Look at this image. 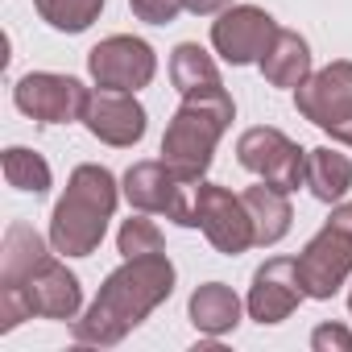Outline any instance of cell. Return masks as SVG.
<instances>
[{"instance_id": "obj_1", "label": "cell", "mask_w": 352, "mask_h": 352, "mask_svg": "<svg viewBox=\"0 0 352 352\" xmlns=\"http://www.w3.org/2000/svg\"><path fill=\"white\" fill-rule=\"evenodd\" d=\"M170 294H174V265L166 253L124 257L104 278V286L91 298V307L83 311V319H75V344H91V348L120 344Z\"/></svg>"}, {"instance_id": "obj_2", "label": "cell", "mask_w": 352, "mask_h": 352, "mask_svg": "<svg viewBox=\"0 0 352 352\" xmlns=\"http://www.w3.org/2000/svg\"><path fill=\"white\" fill-rule=\"evenodd\" d=\"M124 191L116 187L112 170L83 162L67 179V191L58 195L50 212V245L63 257H91L108 232V220L116 212V199Z\"/></svg>"}, {"instance_id": "obj_3", "label": "cell", "mask_w": 352, "mask_h": 352, "mask_svg": "<svg viewBox=\"0 0 352 352\" xmlns=\"http://www.w3.org/2000/svg\"><path fill=\"white\" fill-rule=\"evenodd\" d=\"M236 116V104L224 87L216 91H199V96H183L179 112L170 116L166 133H162V162L183 174L187 183H204V174L212 166V153L220 145V137L228 133Z\"/></svg>"}, {"instance_id": "obj_4", "label": "cell", "mask_w": 352, "mask_h": 352, "mask_svg": "<svg viewBox=\"0 0 352 352\" xmlns=\"http://www.w3.org/2000/svg\"><path fill=\"white\" fill-rule=\"evenodd\" d=\"M83 307L79 278L58 261H38L21 282H0V331H13L25 319H75Z\"/></svg>"}, {"instance_id": "obj_5", "label": "cell", "mask_w": 352, "mask_h": 352, "mask_svg": "<svg viewBox=\"0 0 352 352\" xmlns=\"http://www.w3.org/2000/svg\"><path fill=\"white\" fill-rule=\"evenodd\" d=\"M294 261L307 298H331L352 278V204L340 199Z\"/></svg>"}, {"instance_id": "obj_6", "label": "cell", "mask_w": 352, "mask_h": 352, "mask_svg": "<svg viewBox=\"0 0 352 352\" xmlns=\"http://www.w3.org/2000/svg\"><path fill=\"white\" fill-rule=\"evenodd\" d=\"M195 187L199 183H187L162 157L157 162H133L120 179L129 208H137L145 216H166L179 228H195Z\"/></svg>"}, {"instance_id": "obj_7", "label": "cell", "mask_w": 352, "mask_h": 352, "mask_svg": "<svg viewBox=\"0 0 352 352\" xmlns=\"http://www.w3.org/2000/svg\"><path fill=\"white\" fill-rule=\"evenodd\" d=\"M294 108L323 129L336 145L352 149V63H327L323 71H311L294 87Z\"/></svg>"}, {"instance_id": "obj_8", "label": "cell", "mask_w": 352, "mask_h": 352, "mask_svg": "<svg viewBox=\"0 0 352 352\" xmlns=\"http://www.w3.org/2000/svg\"><path fill=\"white\" fill-rule=\"evenodd\" d=\"M236 162L257 174L261 183L270 187H282V191H298L302 183V170H307V149L298 141H290L282 129L274 124H257V129H245L241 141H236Z\"/></svg>"}, {"instance_id": "obj_9", "label": "cell", "mask_w": 352, "mask_h": 352, "mask_svg": "<svg viewBox=\"0 0 352 352\" xmlns=\"http://www.w3.org/2000/svg\"><path fill=\"white\" fill-rule=\"evenodd\" d=\"M195 228H204V236L212 241L216 253L224 257H241L245 249H253V220L245 208V195H232L220 183H199L195 187Z\"/></svg>"}, {"instance_id": "obj_10", "label": "cell", "mask_w": 352, "mask_h": 352, "mask_svg": "<svg viewBox=\"0 0 352 352\" xmlns=\"http://www.w3.org/2000/svg\"><path fill=\"white\" fill-rule=\"evenodd\" d=\"M87 100H91V91L75 75H58V71H30L13 87V104L30 120H38V124H71V120H83Z\"/></svg>"}, {"instance_id": "obj_11", "label": "cell", "mask_w": 352, "mask_h": 352, "mask_svg": "<svg viewBox=\"0 0 352 352\" xmlns=\"http://www.w3.org/2000/svg\"><path fill=\"white\" fill-rule=\"evenodd\" d=\"M87 71L96 79V87H112V91H141L153 83L157 75V54L149 42L133 38V34H112L100 46H91L87 54Z\"/></svg>"}, {"instance_id": "obj_12", "label": "cell", "mask_w": 352, "mask_h": 352, "mask_svg": "<svg viewBox=\"0 0 352 352\" xmlns=\"http://www.w3.org/2000/svg\"><path fill=\"white\" fill-rule=\"evenodd\" d=\"M278 30L282 25L265 9H257V5H228L212 21V46H216V54L224 63L249 67V63H261L265 58V50L274 46Z\"/></svg>"}, {"instance_id": "obj_13", "label": "cell", "mask_w": 352, "mask_h": 352, "mask_svg": "<svg viewBox=\"0 0 352 352\" xmlns=\"http://www.w3.org/2000/svg\"><path fill=\"white\" fill-rule=\"evenodd\" d=\"M83 129H87L96 141L112 145V149H129V145H137V141L145 137L149 116H145L137 91L100 87V91H91V100H87V108H83Z\"/></svg>"}, {"instance_id": "obj_14", "label": "cell", "mask_w": 352, "mask_h": 352, "mask_svg": "<svg viewBox=\"0 0 352 352\" xmlns=\"http://www.w3.org/2000/svg\"><path fill=\"white\" fill-rule=\"evenodd\" d=\"M302 298H307V290H302V278H298V261L294 257H270L253 274L245 311H249V319H257L261 327H270V323L290 319Z\"/></svg>"}, {"instance_id": "obj_15", "label": "cell", "mask_w": 352, "mask_h": 352, "mask_svg": "<svg viewBox=\"0 0 352 352\" xmlns=\"http://www.w3.org/2000/svg\"><path fill=\"white\" fill-rule=\"evenodd\" d=\"M245 208H249V220H253V241H257V249H270V245H278V241L290 232V220H294V212H290V191L270 187V183L257 179V187L245 191Z\"/></svg>"}, {"instance_id": "obj_16", "label": "cell", "mask_w": 352, "mask_h": 352, "mask_svg": "<svg viewBox=\"0 0 352 352\" xmlns=\"http://www.w3.org/2000/svg\"><path fill=\"white\" fill-rule=\"evenodd\" d=\"M187 319L195 323V331L220 340V336L236 331V323H241V298L224 282H204L191 294V302H187Z\"/></svg>"}, {"instance_id": "obj_17", "label": "cell", "mask_w": 352, "mask_h": 352, "mask_svg": "<svg viewBox=\"0 0 352 352\" xmlns=\"http://www.w3.org/2000/svg\"><path fill=\"white\" fill-rule=\"evenodd\" d=\"M257 67H261V75H265L270 87H290V91H294V87L311 75V46H307V38H298L294 30H278L274 46L265 50V58H261Z\"/></svg>"}, {"instance_id": "obj_18", "label": "cell", "mask_w": 352, "mask_h": 352, "mask_svg": "<svg viewBox=\"0 0 352 352\" xmlns=\"http://www.w3.org/2000/svg\"><path fill=\"white\" fill-rule=\"evenodd\" d=\"M302 183L311 187V195H315L319 204H340V199L352 191V162H348V153H340V149H331V145L307 149Z\"/></svg>"}, {"instance_id": "obj_19", "label": "cell", "mask_w": 352, "mask_h": 352, "mask_svg": "<svg viewBox=\"0 0 352 352\" xmlns=\"http://www.w3.org/2000/svg\"><path fill=\"white\" fill-rule=\"evenodd\" d=\"M170 79L183 96H199V91H216L224 87L220 79V67L212 63V54L199 46V42H179L170 54Z\"/></svg>"}, {"instance_id": "obj_20", "label": "cell", "mask_w": 352, "mask_h": 352, "mask_svg": "<svg viewBox=\"0 0 352 352\" xmlns=\"http://www.w3.org/2000/svg\"><path fill=\"white\" fill-rule=\"evenodd\" d=\"M50 249L46 241L25 224V220H13L5 228V249H0V282H21L38 261H46Z\"/></svg>"}, {"instance_id": "obj_21", "label": "cell", "mask_w": 352, "mask_h": 352, "mask_svg": "<svg viewBox=\"0 0 352 352\" xmlns=\"http://www.w3.org/2000/svg\"><path fill=\"white\" fill-rule=\"evenodd\" d=\"M5 179H9V187H17L25 195H46L54 174H50V162L42 153H34L25 145H9L5 149Z\"/></svg>"}, {"instance_id": "obj_22", "label": "cell", "mask_w": 352, "mask_h": 352, "mask_svg": "<svg viewBox=\"0 0 352 352\" xmlns=\"http://www.w3.org/2000/svg\"><path fill=\"white\" fill-rule=\"evenodd\" d=\"M108 0H34V9L38 17L58 30V34H83L91 30V21H100Z\"/></svg>"}, {"instance_id": "obj_23", "label": "cell", "mask_w": 352, "mask_h": 352, "mask_svg": "<svg viewBox=\"0 0 352 352\" xmlns=\"http://www.w3.org/2000/svg\"><path fill=\"white\" fill-rule=\"evenodd\" d=\"M116 249H120V257L162 253V228H157L153 220H145V212H141V216H129V220L120 224V232H116Z\"/></svg>"}, {"instance_id": "obj_24", "label": "cell", "mask_w": 352, "mask_h": 352, "mask_svg": "<svg viewBox=\"0 0 352 352\" xmlns=\"http://www.w3.org/2000/svg\"><path fill=\"white\" fill-rule=\"evenodd\" d=\"M129 9L137 21L170 25V21H179V13H187V0H129Z\"/></svg>"}, {"instance_id": "obj_25", "label": "cell", "mask_w": 352, "mask_h": 352, "mask_svg": "<svg viewBox=\"0 0 352 352\" xmlns=\"http://www.w3.org/2000/svg\"><path fill=\"white\" fill-rule=\"evenodd\" d=\"M311 348L315 352H352V331L340 323H319L311 331Z\"/></svg>"}, {"instance_id": "obj_26", "label": "cell", "mask_w": 352, "mask_h": 352, "mask_svg": "<svg viewBox=\"0 0 352 352\" xmlns=\"http://www.w3.org/2000/svg\"><path fill=\"white\" fill-rule=\"evenodd\" d=\"M232 5V0H187V13L195 17H212V13H224Z\"/></svg>"}, {"instance_id": "obj_27", "label": "cell", "mask_w": 352, "mask_h": 352, "mask_svg": "<svg viewBox=\"0 0 352 352\" xmlns=\"http://www.w3.org/2000/svg\"><path fill=\"white\" fill-rule=\"evenodd\" d=\"M348 315H352V290H348Z\"/></svg>"}]
</instances>
